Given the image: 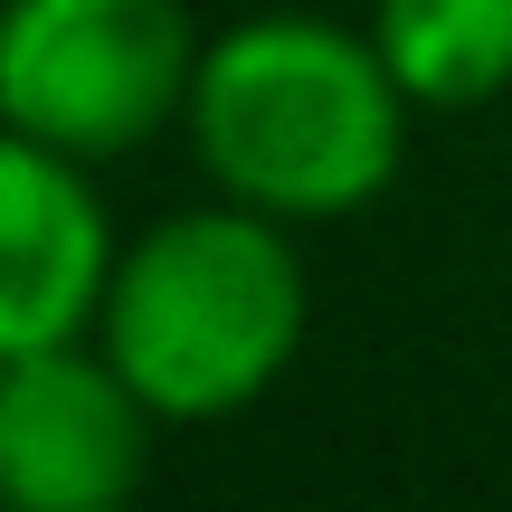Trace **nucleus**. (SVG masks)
<instances>
[{
    "label": "nucleus",
    "mask_w": 512,
    "mask_h": 512,
    "mask_svg": "<svg viewBox=\"0 0 512 512\" xmlns=\"http://www.w3.org/2000/svg\"><path fill=\"white\" fill-rule=\"evenodd\" d=\"M370 38L418 114H465L512 95V0H380Z\"/></svg>",
    "instance_id": "nucleus-6"
},
{
    "label": "nucleus",
    "mask_w": 512,
    "mask_h": 512,
    "mask_svg": "<svg viewBox=\"0 0 512 512\" xmlns=\"http://www.w3.org/2000/svg\"><path fill=\"white\" fill-rule=\"evenodd\" d=\"M209 38L181 0H0V124L105 171L190 114Z\"/></svg>",
    "instance_id": "nucleus-3"
},
{
    "label": "nucleus",
    "mask_w": 512,
    "mask_h": 512,
    "mask_svg": "<svg viewBox=\"0 0 512 512\" xmlns=\"http://www.w3.org/2000/svg\"><path fill=\"white\" fill-rule=\"evenodd\" d=\"M105 275L114 219L95 200V171L0 124V361L95 332Z\"/></svg>",
    "instance_id": "nucleus-5"
},
{
    "label": "nucleus",
    "mask_w": 512,
    "mask_h": 512,
    "mask_svg": "<svg viewBox=\"0 0 512 512\" xmlns=\"http://www.w3.org/2000/svg\"><path fill=\"white\" fill-rule=\"evenodd\" d=\"M408 86L380 38L313 10L238 19L200 48L190 76V152L209 190L266 209L285 228L361 219L408 162Z\"/></svg>",
    "instance_id": "nucleus-1"
},
{
    "label": "nucleus",
    "mask_w": 512,
    "mask_h": 512,
    "mask_svg": "<svg viewBox=\"0 0 512 512\" xmlns=\"http://www.w3.org/2000/svg\"><path fill=\"white\" fill-rule=\"evenodd\" d=\"M304 313L313 294L294 228L219 190L209 209H171L114 247L95 342L162 427H209L256 408L294 370Z\"/></svg>",
    "instance_id": "nucleus-2"
},
{
    "label": "nucleus",
    "mask_w": 512,
    "mask_h": 512,
    "mask_svg": "<svg viewBox=\"0 0 512 512\" xmlns=\"http://www.w3.org/2000/svg\"><path fill=\"white\" fill-rule=\"evenodd\" d=\"M152 408L105 342H48L0 361V503L10 512H105L152 465Z\"/></svg>",
    "instance_id": "nucleus-4"
}]
</instances>
